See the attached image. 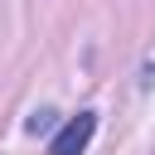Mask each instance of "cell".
<instances>
[{"label": "cell", "instance_id": "7a4b0ae2", "mask_svg": "<svg viewBox=\"0 0 155 155\" xmlns=\"http://www.w3.org/2000/svg\"><path fill=\"white\" fill-rule=\"evenodd\" d=\"M48 126H53V111H34V116L24 121V131H29V136H39V131H48Z\"/></svg>", "mask_w": 155, "mask_h": 155}, {"label": "cell", "instance_id": "6da1fadb", "mask_svg": "<svg viewBox=\"0 0 155 155\" xmlns=\"http://www.w3.org/2000/svg\"><path fill=\"white\" fill-rule=\"evenodd\" d=\"M92 131H97V116H92V111H78L73 121H63V131H58L53 145H48V155H82L87 140H92Z\"/></svg>", "mask_w": 155, "mask_h": 155}]
</instances>
